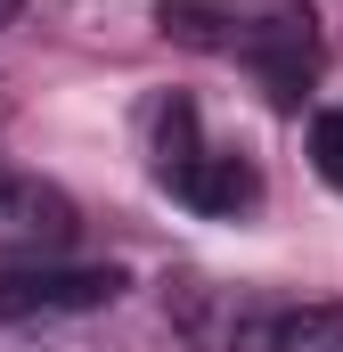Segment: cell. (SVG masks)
Listing matches in <instances>:
<instances>
[{"label":"cell","mask_w":343,"mask_h":352,"mask_svg":"<svg viewBox=\"0 0 343 352\" xmlns=\"http://www.w3.org/2000/svg\"><path fill=\"white\" fill-rule=\"evenodd\" d=\"M156 25L204 58L254 66L278 107H303L319 82V8L311 0H156Z\"/></svg>","instance_id":"6da1fadb"},{"label":"cell","mask_w":343,"mask_h":352,"mask_svg":"<svg viewBox=\"0 0 343 352\" xmlns=\"http://www.w3.org/2000/svg\"><path fill=\"white\" fill-rule=\"evenodd\" d=\"M156 188H172L188 213H246V205L261 197V173L237 156V148L204 140L196 98L172 90L164 107H156Z\"/></svg>","instance_id":"7a4b0ae2"},{"label":"cell","mask_w":343,"mask_h":352,"mask_svg":"<svg viewBox=\"0 0 343 352\" xmlns=\"http://www.w3.org/2000/svg\"><path fill=\"white\" fill-rule=\"evenodd\" d=\"M82 213L58 180L25 173V164H0V254L8 263H58L74 246Z\"/></svg>","instance_id":"3957f363"},{"label":"cell","mask_w":343,"mask_h":352,"mask_svg":"<svg viewBox=\"0 0 343 352\" xmlns=\"http://www.w3.org/2000/svg\"><path fill=\"white\" fill-rule=\"evenodd\" d=\"M180 328L196 352H270L278 311L237 295V287H180Z\"/></svg>","instance_id":"277c9868"},{"label":"cell","mask_w":343,"mask_h":352,"mask_svg":"<svg viewBox=\"0 0 343 352\" xmlns=\"http://www.w3.org/2000/svg\"><path fill=\"white\" fill-rule=\"evenodd\" d=\"M123 295V270H74V263H33L0 278V320H33V311H98Z\"/></svg>","instance_id":"5b68a950"},{"label":"cell","mask_w":343,"mask_h":352,"mask_svg":"<svg viewBox=\"0 0 343 352\" xmlns=\"http://www.w3.org/2000/svg\"><path fill=\"white\" fill-rule=\"evenodd\" d=\"M270 352H343V303H286Z\"/></svg>","instance_id":"8992f818"},{"label":"cell","mask_w":343,"mask_h":352,"mask_svg":"<svg viewBox=\"0 0 343 352\" xmlns=\"http://www.w3.org/2000/svg\"><path fill=\"white\" fill-rule=\"evenodd\" d=\"M311 164L327 188H343V107H327L319 123H311Z\"/></svg>","instance_id":"52a82bcc"},{"label":"cell","mask_w":343,"mask_h":352,"mask_svg":"<svg viewBox=\"0 0 343 352\" xmlns=\"http://www.w3.org/2000/svg\"><path fill=\"white\" fill-rule=\"evenodd\" d=\"M16 8H25V0H0V25H8V16H16Z\"/></svg>","instance_id":"ba28073f"}]
</instances>
